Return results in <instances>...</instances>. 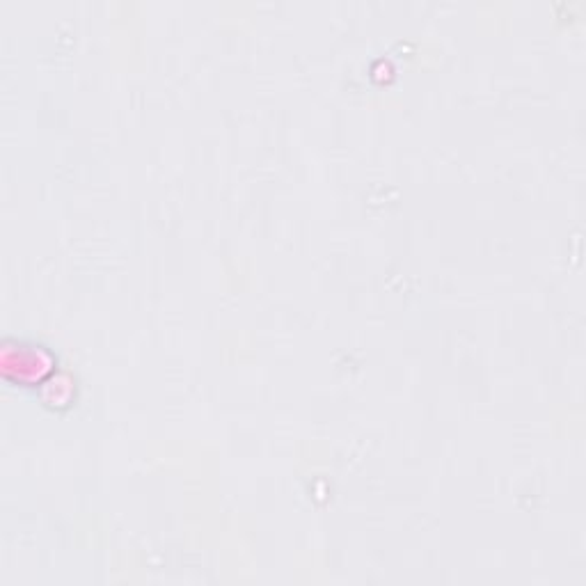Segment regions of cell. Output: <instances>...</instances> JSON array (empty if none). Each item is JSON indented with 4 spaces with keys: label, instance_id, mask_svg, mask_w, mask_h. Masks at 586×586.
<instances>
[{
    "label": "cell",
    "instance_id": "obj_1",
    "mask_svg": "<svg viewBox=\"0 0 586 586\" xmlns=\"http://www.w3.org/2000/svg\"><path fill=\"white\" fill-rule=\"evenodd\" d=\"M3 348H5L3 364H7V362L21 364V367H17V376H14L12 380H35V378L42 380L46 374H49V369H51L49 355H46L44 351H37V346L10 348V344H5ZM10 371H5V374H10Z\"/></svg>",
    "mask_w": 586,
    "mask_h": 586
}]
</instances>
